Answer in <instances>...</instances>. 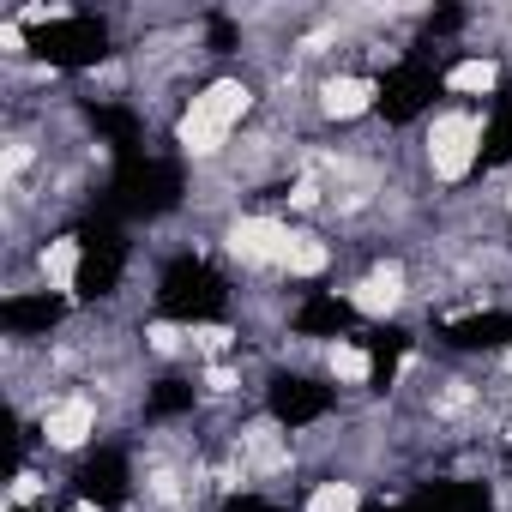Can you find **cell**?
<instances>
[{"label":"cell","instance_id":"cell-1","mask_svg":"<svg viewBox=\"0 0 512 512\" xmlns=\"http://www.w3.org/2000/svg\"><path fill=\"white\" fill-rule=\"evenodd\" d=\"M247 115V85H235V79H223V85H211V91H199L193 103H187V115H181V151H193V157H211L223 139H229V127Z\"/></svg>","mask_w":512,"mask_h":512},{"label":"cell","instance_id":"cell-2","mask_svg":"<svg viewBox=\"0 0 512 512\" xmlns=\"http://www.w3.org/2000/svg\"><path fill=\"white\" fill-rule=\"evenodd\" d=\"M25 25L37 31V55L55 61V67H91L109 55V37L97 19H73V13H25Z\"/></svg>","mask_w":512,"mask_h":512},{"label":"cell","instance_id":"cell-3","mask_svg":"<svg viewBox=\"0 0 512 512\" xmlns=\"http://www.w3.org/2000/svg\"><path fill=\"white\" fill-rule=\"evenodd\" d=\"M157 302H163V314H175V320H211V314L223 308V284H217V272H211L205 260H175V266L163 272Z\"/></svg>","mask_w":512,"mask_h":512},{"label":"cell","instance_id":"cell-4","mask_svg":"<svg viewBox=\"0 0 512 512\" xmlns=\"http://www.w3.org/2000/svg\"><path fill=\"white\" fill-rule=\"evenodd\" d=\"M476 157H482V121H476V115H440L434 133H428V163H434V175L458 181V175L476 169Z\"/></svg>","mask_w":512,"mask_h":512},{"label":"cell","instance_id":"cell-5","mask_svg":"<svg viewBox=\"0 0 512 512\" xmlns=\"http://www.w3.org/2000/svg\"><path fill=\"white\" fill-rule=\"evenodd\" d=\"M115 193H121V205L127 211H169L175 205V193H181V175L169 169V163H157V157H127L121 163V175H115Z\"/></svg>","mask_w":512,"mask_h":512},{"label":"cell","instance_id":"cell-6","mask_svg":"<svg viewBox=\"0 0 512 512\" xmlns=\"http://www.w3.org/2000/svg\"><path fill=\"white\" fill-rule=\"evenodd\" d=\"M229 247L241 253L247 266H290V253H296V235L272 217H241L229 229Z\"/></svg>","mask_w":512,"mask_h":512},{"label":"cell","instance_id":"cell-7","mask_svg":"<svg viewBox=\"0 0 512 512\" xmlns=\"http://www.w3.org/2000/svg\"><path fill=\"white\" fill-rule=\"evenodd\" d=\"M85 253H79V296H109L115 290V278H121V235H109V229H97V235H85L79 241Z\"/></svg>","mask_w":512,"mask_h":512},{"label":"cell","instance_id":"cell-8","mask_svg":"<svg viewBox=\"0 0 512 512\" xmlns=\"http://www.w3.org/2000/svg\"><path fill=\"white\" fill-rule=\"evenodd\" d=\"M91 428H97V404H91V398H61V404L43 416L49 446H85Z\"/></svg>","mask_w":512,"mask_h":512},{"label":"cell","instance_id":"cell-9","mask_svg":"<svg viewBox=\"0 0 512 512\" xmlns=\"http://www.w3.org/2000/svg\"><path fill=\"white\" fill-rule=\"evenodd\" d=\"M55 320H61V302H55L49 290H37V296H7V308H0V326H7L13 338L49 332Z\"/></svg>","mask_w":512,"mask_h":512},{"label":"cell","instance_id":"cell-10","mask_svg":"<svg viewBox=\"0 0 512 512\" xmlns=\"http://www.w3.org/2000/svg\"><path fill=\"white\" fill-rule=\"evenodd\" d=\"M320 410H326V386H314V380H278L272 386V416L278 422L296 428V422H314Z\"/></svg>","mask_w":512,"mask_h":512},{"label":"cell","instance_id":"cell-11","mask_svg":"<svg viewBox=\"0 0 512 512\" xmlns=\"http://www.w3.org/2000/svg\"><path fill=\"white\" fill-rule=\"evenodd\" d=\"M428 97H434V79H428L422 67H404V73H392V79H386V91H380V109H386L392 121H404V115H416Z\"/></svg>","mask_w":512,"mask_h":512},{"label":"cell","instance_id":"cell-12","mask_svg":"<svg viewBox=\"0 0 512 512\" xmlns=\"http://www.w3.org/2000/svg\"><path fill=\"white\" fill-rule=\"evenodd\" d=\"M398 296H404V278L386 266V272H374V278H362V284H356L350 308H356V314H368V320H380V314H392V308H398Z\"/></svg>","mask_w":512,"mask_h":512},{"label":"cell","instance_id":"cell-13","mask_svg":"<svg viewBox=\"0 0 512 512\" xmlns=\"http://www.w3.org/2000/svg\"><path fill=\"white\" fill-rule=\"evenodd\" d=\"M79 494H85V500H121V494H127V464H121L115 452L91 458V464L79 470Z\"/></svg>","mask_w":512,"mask_h":512},{"label":"cell","instance_id":"cell-14","mask_svg":"<svg viewBox=\"0 0 512 512\" xmlns=\"http://www.w3.org/2000/svg\"><path fill=\"white\" fill-rule=\"evenodd\" d=\"M362 109H374V85H368V79H332V85H326V115L350 121V115H362Z\"/></svg>","mask_w":512,"mask_h":512},{"label":"cell","instance_id":"cell-15","mask_svg":"<svg viewBox=\"0 0 512 512\" xmlns=\"http://www.w3.org/2000/svg\"><path fill=\"white\" fill-rule=\"evenodd\" d=\"M422 512H488V494L464 488V482H440V488H428Z\"/></svg>","mask_w":512,"mask_h":512},{"label":"cell","instance_id":"cell-16","mask_svg":"<svg viewBox=\"0 0 512 512\" xmlns=\"http://www.w3.org/2000/svg\"><path fill=\"white\" fill-rule=\"evenodd\" d=\"M79 241H49V253H43V272H49V284L55 290H79Z\"/></svg>","mask_w":512,"mask_h":512},{"label":"cell","instance_id":"cell-17","mask_svg":"<svg viewBox=\"0 0 512 512\" xmlns=\"http://www.w3.org/2000/svg\"><path fill=\"white\" fill-rule=\"evenodd\" d=\"M241 446H247V458L260 464V470H278L290 452H284V440H278V428H247L241 434Z\"/></svg>","mask_w":512,"mask_h":512},{"label":"cell","instance_id":"cell-18","mask_svg":"<svg viewBox=\"0 0 512 512\" xmlns=\"http://www.w3.org/2000/svg\"><path fill=\"white\" fill-rule=\"evenodd\" d=\"M344 320H350V302H338V296H320V302L302 308V332H332L338 338Z\"/></svg>","mask_w":512,"mask_h":512},{"label":"cell","instance_id":"cell-19","mask_svg":"<svg viewBox=\"0 0 512 512\" xmlns=\"http://www.w3.org/2000/svg\"><path fill=\"white\" fill-rule=\"evenodd\" d=\"M368 374H374V356L338 338V344H332V380H368Z\"/></svg>","mask_w":512,"mask_h":512},{"label":"cell","instance_id":"cell-20","mask_svg":"<svg viewBox=\"0 0 512 512\" xmlns=\"http://www.w3.org/2000/svg\"><path fill=\"white\" fill-rule=\"evenodd\" d=\"M308 512H362V500H356L350 482H320L314 500H308Z\"/></svg>","mask_w":512,"mask_h":512},{"label":"cell","instance_id":"cell-21","mask_svg":"<svg viewBox=\"0 0 512 512\" xmlns=\"http://www.w3.org/2000/svg\"><path fill=\"white\" fill-rule=\"evenodd\" d=\"M446 85L452 91H494V61H458L446 73Z\"/></svg>","mask_w":512,"mask_h":512},{"label":"cell","instance_id":"cell-22","mask_svg":"<svg viewBox=\"0 0 512 512\" xmlns=\"http://www.w3.org/2000/svg\"><path fill=\"white\" fill-rule=\"evenodd\" d=\"M290 278H314V272H326V247L320 241H308V235H296V253H290V266H284Z\"/></svg>","mask_w":512,"mask_h":512},{"label":"cell","instance_id":"cell-23","mask_svg":"<svg viewBox=\"0 0 512 512\" xmlns=\"http://www.w3.org/2000/svg\"><path fill=\"white\" fill-rule=\"evenodd\" d=\"M446 332H452V344H494L506 326H500V320H458V326H446Z\"/></svg>","mask_w":512,"mask_h":512},{"label":"cell","instance_id":"cell-24","mask_svg":"<svg viewBox=\"0 0 512 512\" xmlns=\"http://www.w3.org/2000/svg\"><path fill=\"white\" fill-rule=\"evenodd\" d=\"M488 145H494V157H506V151H512V97L500 103V121H494V133H488Z\"/></svg>","mask_w":512,"mask_h":512},{"label":"cell","instance_id":"cell-25","mask_svg":"<svg viewBox=\"0 0 512 512\" xmlns=\"http://www.w3.org/2000/svg\"><path fill=\"white\" fill-rule=\"evenodd\" d=\"M181 404H193V386H181V380H163V392H157V410H181Z\"/></svg>","mask_w":512,"mask_h":512},{"label":"cell","instance_id":"cell-26","mask_svg":"<svg viewBox=\"0 0 512 512\" xmlns=\"http://www.w3.org/2000/svg\"><path fill=\"white\" fill-rule=\"evenodd\" d=\"M235 512H278V506H260V500H241Z\"/></svg>","mask_w":512,"mask_h":512}]
</instances>
